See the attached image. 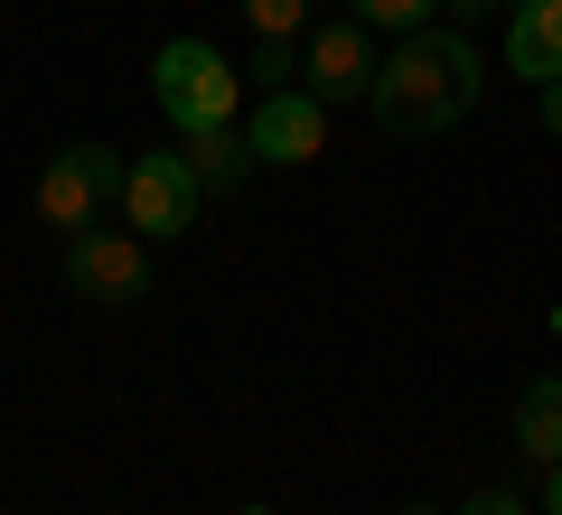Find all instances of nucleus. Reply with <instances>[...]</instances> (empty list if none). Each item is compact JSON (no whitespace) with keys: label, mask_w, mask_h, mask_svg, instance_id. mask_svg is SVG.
<instances>
[{"label":"nucleus","mask_w":562,"mask_h":515,"mask_svg":"<svg viewBox=\"0 0 562 515\" xmlns=\"http://www.w3.org/2000/svg\"><path fill=\"white\" fill-rule=\"evenodd\" d=\"M553 337H562V310H553Z\"/></svg>","instance_id":"6ab92c4d"},{"label":"nucleus","mask_w":562,"mask_h":515,"mask_svg":"<svg viewBox=\"0 0 562 515\" xmlns=\"http://www.w3.org/2000/svg\"><path fill=\"white\" fill-rule=\"evenodd\" d=\"M150 103L169 113V132H179V141H198V132H225V122H235L244 76L206 38H169L160 57H150Z\"/></svg>","instance_id":"f03ea898"},{"label":"nucleus","mask_w":562,"mask_h":515,"mask_svg":"<svg viewBox=\"0 0 562 515\" xmlns=\"http://www.w3.org/2000/svg\"><path fill=\"white\" fill-rule=\"evenodd\" d=\"M535 103H543V132L562 141V76H553V85H535Z\"/></svg>","instance_id":"dca6fc26"},{"label":"nucleus","mask_w":562,"mask_h":515,"mask_svg":"<svg viewBox=\"0 0 562 515\" xmlns=\"http://www.w3.org/2000/svg\"><path fill=\"white\" fill-rule=\"evenodd\" d=\"M479 94H487L479 29H413V38H394V57L375 66L366 113H375V132L431 141V132H450V122L479 113Z\"/></svg>","instance_id":"f257e3e1"},{"label":"nucleus","mask_w":562,"mask_h":515,"mask_svg":"<svg viewBox=\"0 0 562 515\" xmlns=\"http://www.w3.org/2000/svg\"><path fill=\"white\" fill-rule=\"evenodd\" d=\"M450 515H535V506H525L516 488H479V496H469V506H450Z\"/></svg>","instance_id":"4468645a"},{"label":"nucleus","mask_w":562,"mask_h":515,"mask_svg":"<svg viewBox=\"0 0 562 515\" xmlns=\"http://www.w3.org/2000/svg\"><path fill=\"white\" fill-rule=\"evenodd\" d=\"M198 206H206V179L188 169V150H132V179H122V225H132L140 244L198 235Z\"/></svg>","instance_id":"20e7f679"},{"label":"nucleus","mask_w":562,"mask_h":515,"mask_svg":"<svg viewBox=\"0 0 562 515\" xmlns=\"http://www.w3.org/2000/svg\"><path fill=\"white\" fill-rule=\"evenodd\" d=\"M254 76H262V94H272V85H301V38H262Z\"/></svg>","instance_id":"ddd939ff"},{"label":"nucleus","mask_w":562,"mask_h":515,"mask_svg":"<svg viewBox=\"0 0 562 515\" xmlns=\"http://www.w3.org/2000/svg\"><path fill=\"white\" fill-rule=\"evenodd\" d=\"M506 76H525V85L562 76V0H516L506 10Z\"/></svg>","instance_id":"6e6552de"},{"label":"nucleus","mask_w":562,"mask_h":515,"mask_svg":"<svg viewBox=\"0 0 562 515\" xmlns=\"http://www.w3.org/2000/svg\"><path fill=\"white\" fill-rule=\"evenodd\" d=\"M122 179H132V159H122L113 141H66L38 169V216L57 225V235H85V225L122 198Z\"/></svg>","instance_id":"7ed1b4c3"},{"label":"nucleus","mask_w":562,"mask_h":515,"mask_svg":"<svg viewBox=\"0 0 562 515\" xmlns=\"http://www.w3.org/2000/svg\"><path fill=\"white\" fill-rule=\"evenodd\" d=\"M244 141H254L262 169H310V159L328 150V103L310 94V85H272V94L254 103V122H244Z\"/></svg>","instance_id":"0eeeda50"},{"label":"nucleus","mask_w":562,"mask_h":515,"mask_svg":"<svg viewBox=\"0 0 562 515\" xmlns=\"http://www.w3.org/2000/svg\"><path fill=\"white\" fill-rule=\"evenodd\" d=\"M244 20H254V38H310V0H244Z\"/></svg>","instance_id":"f8f14e48"},{"label":"nucleus","mask_w":562,"mask_h":515,"mask_svg":"<svg viewBox=\"0 0 562 515\" xmlns=\"http://www.w3.org/2000/svg\"><path fill=\"white\" fill-rule=\"evenodd\" d=\"M244 515H262V506H244Z\"/></svg>","instance_id":"aec40b11"},{"label":"nucleus","mask_w":562,"mask_h":515,"mask_svg":"<svg viewBox=\"0 0 562 515\" xmlns=\"http://www.w3.org/2000/svg\"><path fill=\"white\" fill-rule=\"evenodd\" d=\"M403 515H431V506H403Z\"/></svg>","instance_id":"a211bd4d"},{"label":"nucleus","mask_w":562,"mask_h":515,"mask_svg":"<svg viewBox=\"0 0 562 515\" xmlns=\"http://www.w3.org/2000/svg\"><path fill=\"white\" fill-rule=\"evenodd\" d=\"M375 66H384V47H375V29L366 20H310V38H301V85L319 103H366V85H375Z\"/></svg>","instance_id":"423d86ee"},{"label":"nucleus","mask_w":562,"mask_h":515,"mask_svg":"<svg viewBox=\"0 0 562 515\" xmlns=\"http://www.w3.org/2000/svg\"><path fill=\"white\" fill-rule=\"evenodd\" d=\"M179 150H188V169L206 179V198H225V188H244V169H262V159H254V141H244L235 122H225V132H198V141H179Z\"/></svg>","instance_id":"9d476101"},{"label":"nucleus","mask_w":562,"mask_h":515,"mask_svg":"<svg viewBox=\"0 0 562 515\" xmlns=\"http://www.w3.org/2000/svg\"><path fill=\"white\" fill-rule=\"evenodd\" d=\"M441 10H450V20H460V29H479L487 10H516V0H441Z\"/></svg>","instance_id":"2eb2a0df"},{"label":"nucleus","mask_w":562,"mask_h":515,"mask_svg":"<svg viewBox=\"0 0 562 515\" xmlns=\"http://www.w3.org/2000/svg\"><path fill=\"white\" fill-rule=\"evenodd\" d=\"M66 291L94 300V310L150 300V244L132 225H85V235H66Z\"/></svg>","instance_id":"39448f33"},{"label":"nucleus","mask_w":562,"mask_h":515,"mask_svg":"<svg viewBox=\"0 0 562 515\" xmlns=\"http://www.w3.org/2000/svg\"><path fill=\"white\" fill-rule=\"evenodd\" d=\"M543 515H562V459L543 469Z\"/></svg>","instance_id":"f3484780"},{"label":"nucleus","mask_w":562,"mask_h":515,"mask_svg":"<svg viewBox=\"0 0 562 515\" xmlns=\"http://www.w3.org/2000/svg\"><path fill=\"white\" fill-rule=\"evenodd\" d=\"M506 432H516V450L535 459V469H553L562 459V376H535L516 394V413H506Z\"/></svg>","instance_id":"1a4fd4ad"},{"label":"nucleus","mask_w":562,"mask_h":515,"mask_svg":"<svg viewBox=\"0 0 562 515\" xmlns=\"http://www.w3.org/2000/svg\"><path fill=\"white\" fill-rule=\"evenodd\" d=\"M347 20H366L375 38H413V29L441 20V0H347Z\"/></svg>","instance_id":"9b49d317"}]
</instances>
